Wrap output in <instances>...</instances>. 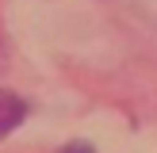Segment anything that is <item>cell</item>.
<instances>
[{"label": "cell", "instance_id": "cell-1", "mask_svg": "<svg viewBox=\"0 0 157 153\" xmlns=\"http://www.w3.org/2000/svg\"><path fill=\"white\" fill-rule=\"evenodd\" d=\"M23 119H27V99H19L15 92L0 88V138L12 134V130L19 126Z\"/></svg>", "mask_w": 157, "mask_h": 153}, {"label": "cell", "instance_id": "cell-2", "mask_svg": "<svg viewBox=\"0 0 157 153\" xmlns=\"http://www.w3.org/2000/svg\"><path fill=\"white\" fill-rule=\"evenodd\" d=\"M61 153H92V145H88V142H69Z\"/></svg>", "mask_w": 157, "mask_h": 153}]
</instances>
